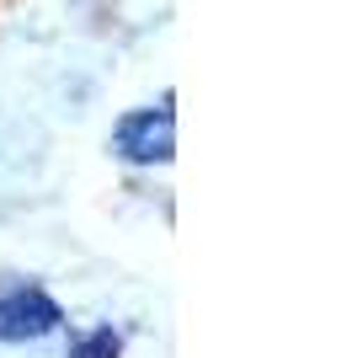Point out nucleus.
<instances>
[{"instance_id":"obj_1","label":"nucleus","mask_w":352,"mask_h":358,"mask_svg":"<svg viewBox=\"0 0 352 358\" xmlns=\"http://www.w3.org/2000/svg\"><path fill=\"white\" fill-rule=\"evenodd\" d=\"M64 315L43 289H16V294L0 299V337L6 343H32V337H48Z\"/></svg>"},{"instance_id":"obj_2","label":"nucleus","mask_w":352,"mask_h":358,"mask_svg":"<svg viewBox=\"0 0 352 358\" xmlns=\"http://www.w3.org/2000/svg\"><path fill=\"white\" fill-rule=\"evenodd\" d=\"M112 145L123 150L129 161H166V155H171V113H166V107H145V113L123 118Z\"/></svg>"},{"instance_id":"obj_3","label":"nucleus","mask_w":352,"mask_h":358,"mask_svg":"<svg viewBox=\"0 0 352 358\" xmlns=\"http://www.w3.org/2000/svg\"><path fill=\"white\" fill-rule=\"evenodd\" d=\"M75 358H117V337L112 331H91L86 343L75 348Z\"/></svg>"}]
</instances>
